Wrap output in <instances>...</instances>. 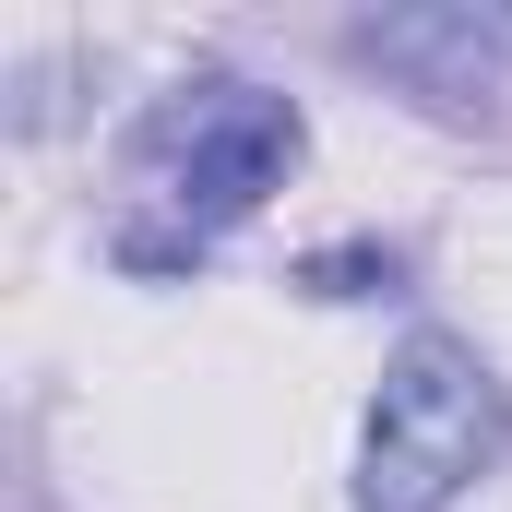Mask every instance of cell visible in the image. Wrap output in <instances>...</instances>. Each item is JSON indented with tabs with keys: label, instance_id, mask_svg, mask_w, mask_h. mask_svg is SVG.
Listing matches in <instances>:
<instances>
[{
	"label": "cell",
	"instance_id": "cell-1",
	"mask_svg": "<svg viewBox=\"0 0 512 512\" xmlns=\"http://www.w3.org/2000/svg\"><path fill=\"white\" fill-rule=\"evenodd\" d=\"M512 441V405L465 334H405L358 429V512H453Z\"/></svg>",
	"mask_w": 512,
	"mask_h": 512
},
{
	"label": "cell",
	"instance_id": "cell-3",
	"mask_svg": "<svg viewBox=\"0 0 512 512\" xmlns=\"http://www.w3.org/2000/svg\"><path fill=\"white\" fill-rule=\"evenodd\" d=\"M358 60L405 72L417 96L477 108V96H501V72H512V24L501 12H382V24H358Z\"/></svg>",
	"mask_w": 512,
	"mask_h": 512
},
{
	"label": "cell",
	"instance_id": "cell-2",
	"mask_svg": "<svg viewBox=\"0 0 512 512\" xmlns=\"http://www.w3.org/2000/svg\"><path fill=\"white\" fill-rule=\"evenodd\" d=\"M286 167H298V108L262 84H191L155 120V191L191 227H239L251 203L286 191Z\"/></svg>",
	"mask_w": 512,
	"mask_h": 512
}]
</instances>
